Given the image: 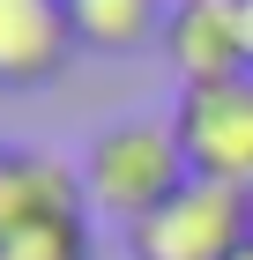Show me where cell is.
<instances>
[{"instance_id":"cell-4","label":"cell","mask_w":253,"mask_h":260,"mask_svg":"<svg viewBox=\"0 0 253 260\" xmlns=\"http://www.w3.org/2000/svg\"><path fill=\"white\" fill-rule=\"evenodd\" d=\"M164 60H172L179 89L253 75V45H246L238 0H172V15H164Z\"/></svg>"},{"instance_id":"cell-7","label":"cell","mask_w":253,"mask_h":260,"mask_svg":"<svg viewBox=\"0 0 253 260\" xmlns=\"http://www.w3.org/2000/svg\"><path fill=\"white\" fill-rule=\"evenodd\" d=\"M67 15H75V45H82V52L127 60V52L164 45V15H172V0H67Z\"/></svg>"},{"instance_id":"cell-5","label":"cell","mask_w":253,"mask_h":260,"mask_svg":"<svg viewBox=\"0 0 253 260\" xmlns=\"http://www.w3.org/2000/svg\"><path fill=\"white\" fill-rule=\"evenodd\" d=\"M67 0H0V89H45L75 60Z\"/></svg>"},{"instance_id":"cell-6","label":"cell","mask_w":253,"mask_h":260,"mask_svg":"<svg viewBox=\"0 0 253 260\" xmlns=\"http://www.w3.org/2000/svg\"><path fill=\"white\" fill-rule=\"evenodd\" d=\"M30 216H90L82 171H67L45 149H8L0 141V238L22 231Z\"/></svg>"},{"instance_id":"cell-2","label":"cell","mask_w":253,"mask_h":260,"mask_svg":"<svg viewBox=\"0 0 253 260\" xmlns=\"http://www.w3.org/2000/svg\"><path fill=\"white\" fill-rule=\"evenodd\" d=\"M246 245H253V193L216 179H186L142 223H127L134 260H238Z\"/></svg>"},{"instance_id":"cell-9","label":"cell","mask_w":253,"mask_h":260,"mask_svg":"<svg viewBox=\"0 0 253 260\" xmlns=\"http://www.w3.org/2000/svg\"><path fill=\"white\" fill-rule=\"evenodd\" d=\"M238 15H246V45H253V0H238Z\"/></svg>"},{"instance_id":"cell-8","label":"cell","mask_w":253,"mask_h":260,"mask_svg":"<svg viewBox=\"0 0 253 260\" xmlns=\"http://www.w3.org/2000/svg\"><path fill=\"white\" fill-rule=\"evenodd\" d=\"M0 260H90V216H30L0 238Z\"/></svg>"},{"instance_id":"cell-3","label":"cell","mask_w":253,"mask_h":260,"mask_svg":"<svg viewBox=\"0 0 253 260\" xmlns=\"http://www.w3.org/2000/svg\"><path fill=\"white\" fill-rule=\"evenodd\" d=\"M172 126H179V149H186V164H194V179H216V186L253 193V75L179 89Z\"/></svg>"},{"instance_id":"cell-1","label":"cell","mask_w":253,"mask_h":260,"mask_svg":"<svg viewBox=\"0 0 253 260\" xmlns=\"http://www.w3.org/2000/svg\"><path fill=\"white\" fill-rule=\"evenodd\" d=\"M186 179H194V164L179 149V126L149 119V112H127L104 134H90V156H82V193L112 223H142L156 201H172Z\"/></svg>"},{"instance_id":"cell-10","label":"cell","mask_w":253,"mask_h":260,"mask_svg":"<svg viewBox=\"0 0 253 260\" xmlns=\"http://www.w3.org/2000/svg\"><path fill=\"white\" fill-rule=\"evenodd\" d=\"M238 260H253V245H246V253H238Z\"/></svg>"}]
</instances>
